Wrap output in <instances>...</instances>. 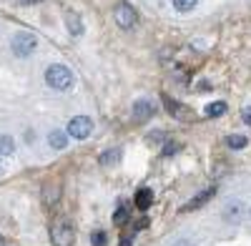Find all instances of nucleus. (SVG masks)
Masks as SVG:
<instances>
[{"label":"nucleus","instance_id":"nucleus-23","mask_svg":"<svg viewBox=\"0 0 251 246\" xmlns=\"http://www.w3.org/2000/svg\"><path fill=\"white\" fill-rule=\"evenodd\" d=\"M178 151V146L176 143H166V148H163V156H171V153H176Z\"/></svg>","mask_w":251,"mask_h":246},{"label":"nucleus","instance_id":"nucleus-12","mask_svg":"<svg viewBox=\"0 0 251 246\" xmlns=\"http://www.w3.org/2000/svg\"><path fill=\"white\" fill-rule=\"evenodd\" d=\"M48 143H50L55 151H63V148L68 146V138H66V133H63V131H50L48 133Z\"/></svg>","mask_w":251,"mask_h":246},{"label":"nucleus","instance_id":"nucleus-22","mask_svg":"<svg viewBox=\"0 0 251 246\" xmlns=\"http://www.w3.org/2000/svg\"><path fill=\"white\" fill-rule=\"evenodd\" d=\"M146 141H149V143H158V141H163V133L161 131H153V133L146 136Z\"/></svg>","mask_w":251,"mask_h":246},{"label":"nucleus","instance_id":"nucleus-3","mask_svg":"<svg viewBox=\"0 0 251 246\" xmlns=\"http://www.w3.org/2000/svg\"><path fill=\"white\" fill-rule=\"evenodd\" d=\"M35 46H38V38H35L33 33H25V30L15 33L13 40H10V48H13V53H15L18 58L30 55V53L35 50Z\"/></svg>","mask_w":251,"mask_h":246},{"label":"nucleus","instance_id":"nucleus-19","mask_svg":"<svg viewBox=\"0 0 251 246\" xmlns=\"http://www.w3.org/2000/svg\"><path fill=\"white\" fill-rule=\"evenodd\" d=\"M126 219H128V209H126V206H121V209L113 214V221H116V223H123Z\"/></svg>","mask_w":251,"mask_h":246},{"label":"nucleus","instance_id":"nucleus-1","mask_svg":"<svg viewBox=\"0 0 251 246\" xmlns=\"http://www.w3.org/2000/svg\"><path fill=\"white\" fill-rule=\"evenodd\" d=\"M46 83L53 88V91H66L73 86V73L66 68V66H60V63H53L46 68Z\"/></svg>","mask_w":251,"mask_h":246},{"label":"nucleus","instance_id":"nucleus-17","mask_svg":"<svg viewBox=\"0 0 251 246\" xmlns=\"http://www.w3.org/2000/svg\"><path fill=\"white\" fill-rule=\"evenodd\" d=\"M66 20H68V30H71L73 35H80V33H83V25H80V20H78L75 13H68Z\"/></svg>","mask_w":251,"mask_h":246},{"label":"nucleus","instance_id":"nucleus-24","mask_svg":"<svg viewBox=\"0 0 251 246\" xmlns=\"http://www.w3.org/2000/svg\"><path fill=\"white\" fill-rule=\"evenodd\" d=\"M131 244H133V236H123L121 239V246H131Z\"/></svg>","mask_w":251,"mask_h":246},{"label":"nucleus","instance_id":"nucleus-21","mask_svg":"<svg viewBox=\"0 0 251 246\" xmlns=\"http://www.w3.org/2000/svg\"><path fill=\"white\" fill-rule=\"evenodd\" d=\"M241 121L246 123V126H251V106H244L241 108Z\"/></svg>","mask_w":251,"mask_h":246},{"label":"nucleus","instance_id":"nucleus-8","mask_svg":"<svg viewBox=\"0 0 251 246\" xmlns=\"http://www.w3.org/2000/svg\"><path fill=\"white\" fill-rule=\"evenodd\" d=\"M214 194H216V189H214V186H208L206 191H201L199 196H194L191 201H188L186 206H183V211H196V209H201L206 201H211V198H214Z\"/></svg>","mask_w":251,"mask_h":246},{"label":"nucleus","instance_id":"nucleus-15","mask_svg":"<svg viewBox=\"0 0 251 246\" xmlns=\"http://www.w3.org/2000/svg\"><path fill=\"white\" fill-rule=\"evenodd\" d=\"M203 113H206L208 118H219V116L226 113V103H224V100H214V103H208V106H206Z\"/></svg>","mask_w":251,"mask_h":246},{"label":"nucleus","instance_id":"nucleus-27","mask_svg":"<svg viewBox=\"0 0 251 246\" xmlns=\"http://www.w3.org/2000/svg\"><path fill=\"white\" fill-rule=\"evenodd\" d=\"M174 246H194V244H191V241H186V239H181V241H176Z\"/></svg>","mask_w":251,"mask_h":246},{"label":"nucleus","instance_id":"nucleus-25","mask_svg":"<svg viewBox=\"0 0 251 246\" xmlns=\"http://www.w3.org/2000/svg\"><path fill=\"white\" fill-rule=\"evenodd\" d=\"M146 226H149V219H141V221L136 223V229H146Z\"/></svg>","mask_w":251,"mask_h":246},{"label":"nucleus","instance_id":"nucleus-4","mask_svg":"<svg viewBox=\"0 0 251 246\" xmlns=\"http://www.w3.org/2000/svg\"><path fill=\"white\" fill-rule=\"evenodd\" d=\"M91 131H93V121H91L88 116H75V118H71V121H68V128H66V133H68L71 138H78V141L88 138Z\"/></svg>","mask_w":251,"mask_h":246},{"label":"nucleus","instance_id":"nucleus-5","mask_svg":"<svg viewBox=\"0 0 251 246\" xmlns=\"http://www.w3.org/2000/svg\"><path fill=\"white\" fill-rule=\"evenodd\" d=\"M113 18H116V23H118L123 30L133 28V25H136V20H138L136 10H133L128 3H118V5H116V10H113Z\"/></svg>","mask_w":251,"mask_h":246},{"label":"nucleus","instance_id":"nucleus-10","mask_svg":"<svg viewBox=\"0 0 251 246\" xmlns=\"http://www.w3.org/2000/svg\"><path fill=\"white\" fill-rule=\"evenodd\" d=\"M60 198V186H55V183H46L43 186V203L46 206H55Z\"/></svg>","mask_w":251,"mask_h":246},{"label":"nucleus","instance_id":"nucleus-11","mask_svg":"<svg viewBox=\"0 0 251 246\" xmlns=\"http://www.w3.org/2000/svg\"><path fill=\"white\" fill-rule=\"evenodd\" d=\"M151 201H153L151 189H138V191H136V206H138L141 211L149 209V206H151Z\"/></svg>","mask_w":251,"mask_h":246},{"label":"nucleus","instance_id":"nucleus-7","mask_svg":"<svg viewBox=\"0 0 251 246\" xmlns=\"http://www.w3.org/2000/svg\"><path fill=\"white\" fill-rule=\"evenodd\" d=\"M153 113H156V106L151 103V100H146V98L136 100V106H133V121H149Z\"/></svg>","mask_w":251,"mask_h":246},{"label":"nucleus","instance_id":"nucleus-28","mask_svg":"<svg viewBox=\"0 0 251 246\" xmlns=\"http://www.w3.org/2000/svg\"><path fill=\"white\" fill-rule=\"evenodd\" d=\"M0 246H3V236H0Z\"/></svg>","mask_w":251,"mask_h":246},{"label":"nucleus","instance_id":"nucleus-26","mask_svg":"<svg viewBox=\"0 0 251 246\" xmlns=\"http://www.w3.org/2000/svg\"><path fill=\"white\" fill-rule=\"evenodd\" d=\"M33 3H40V0H18V5H33Z\"/></svg>","mask_w":251,"mask_h":246},{"label":"nucleus","instance_id":"nucleus-6","mask_svg":"<svg viewBox=\"0 0 251 246\" xmlns=\"http://www.w3.org/2000/svg\"><path fill=\"white\" fill-rule=\"evenodd\" d=\"M163 100H166V111H169L171 116H176L178 121L194 118V111H191V108H186L183 103H178V100H174V98H169V96H163Z\"/></svg>","mask_w":251,"mask_h":246},{"label":"nucleus","instance_id":"nucleus-18","mask_svg":"<svg viewBox=\"0 0 251 246\" xmlns=\"http://www.w3.org/2000/svg\"><path fill=\"white\" fill-rule=\"evenodd\" d=\"M196 3H199V0H174V8L178 13H188V10L196 8Z\"/></svg>","mask_w":251,"mask_h":246},{"label":"nucleus","instance_id":"nucleus-16","mask_svg":"<svg viewBox=\"0 0 251 246\" xmlns=\"http://www.w3.org/2000/svg\"><path fill=\"white\" fill-rule=\"evenodd\" d=\"M15 151V141L10 136H0V156H10Z\"/></svg>","mask_w":251,"mask_h":246},{"label":"nucleus","instance_id":"nucleus-13","mask_svg":"<svg viewBox=\"0 0 251 246\" xmlns=\"http://www.w3.org/2000/svg\"><path fill=\"white\" fill-rule=\"evenodd\" d=\"M121 148H111V151H106L100 156V166H118L121 163Z\"/></svg>","mask_w":251,"mask_h":246},{"label":"nucleus","instance_id":"nucleus-14","mask_svg":"<svg viewBox=\"0 0 251 246\" xmlns=\"http://www.w3.org/2000/svg\"><path fill=\"white\" fill-rule=\"evenodd\" d=\"M246 143H249V138H246V136H241V133H231V136H226V146H228V148H234V151L246 148Z\"/></svg>","mask_w":251,"mask_h":246},{"label":"nucleus","instance_id":"nucleus-20","mask_svg":"<svg viewBox=\"0 0 251 246\" xmlns=\"http://www.w3.org/2000/svg\"><path fill=\"white\" fill-rule=\"evenodd\" d=\"M93 246H106V234L96 231V234H93Z\"/></svg>","mask_w":251,"mask_h":246},{"label":"nucleus","instance_id":"nucleus-2","mask_svg":"<svg viewBox=\"0 0 251 246\" xmlns=\"http://www.w3.org/2000/svg\"><path fill=\"white\" fill-rule=\"evenodd\" d=\"M50 241L55 246H71L75 241V231H73V223L68 219H58L50 229Z\"/></svg>","mask_w":251,"mask_h":246},{"label":"nucleus","instance_id":"nucleus-9","mask_svg":"<svg viewBox=\"0 0 251 246\" xmlns=\"http://www.w3.org/2000/svg\"><path fill=\"white\" fill-rule=\"evenodd\" d=\"M241 214H244V206H241L239 201H231V203H226V209H224V219H226V221H231V223H239Z\"/></svg>","mask_w":251,"mask_h":246}]
</instances>
